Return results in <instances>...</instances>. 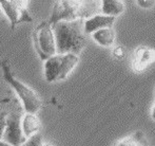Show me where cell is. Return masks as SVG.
I'll use <instances>...</instances> for the list:
<instances>
[{"label": "cell", "instance_id": "obj_1", "mask_svg": "<svg viewBox=\"0 0 155 146\" xmlns=\"http://www.w3.org/2000/svg\"><path fill=\"white\" fill-rule=\"evenodd\" d=\"M84 25V19H77L51 25L56 42V54L78 55L81 52L88 41Z\"/></svg>", "mask_w": 155, "mask_h": 146}, {"label": "cell", "instance_id": "obj_2", "mask_svg": "<svg viewBox=\"0 0 155 146\" xmlns=\"http://www.w3.org/2000/svg\"><path fill=\"white\" fill-rule=\"evenodd\" d=\"M95 2L74 1V0H61L54 4L52 15L49 19V25H53L60 21H73L77 19H89L96 14Z\"/></svg>", "mask_w": 155, "mask_h": 146}, {"label": "cell", "instance_id": "obj_3", "mask_svg": "<svg viewBox=\"0 0 155 146\" xmlns=\"http://www.w3.org/2000/svg\"><path fill=\"white\" fill-rule=\"evenodd\" d=\"M1 68L2 72H3V78L16 91L19 99L22 102V105L25 112L36 113L37 111H39L41 106H42V103H41L39 97L30 87H28L27 85H25L20 80H18L17 78L14 77L12 71H11L10 65H8V60H2Z\"/></svg>", "mask_w": 155, "mask_h": 146}, {"label": "cell", "instance_id": "obj_4", "mask_svg": "<svg viewBox=\"0 0 155 146\" xmlns=\"http://www.w3.org/2000/svg\"><path fill=\"white\" fill-rule=\"evenodd\" d=\"M79 62L77 55L74 54H55L45 60V75L50 83L64 80Z\"/></svg>", "mask_w": 155, "mask_h": 146}, {"label": "cell", "instance_id": "obj_5", "mask_svg": "<svg viewBox=\"0 0 155 146\" xmlns=\"http://www.w3.org/2000/svg\"><path fill=\"white\" fill-rule=\"evenodd\" d=\"M33 41L36 52L42 60H47L56 54V42L52 27L48 21L40 22L33 32Z\"/></svg>", "mask_w": 155, "mask_h": 146}, {"label": "cell", "instance_id": "obj_6", "mask_svg": "<svg viewBox=\"0 0 155 146\" xmlns=\"http://www.w3.org/2000/svg\"><path fill=\"white\" fill-rule=\"evenodd\" d=\"M21 112L14 107L10 112H8V124L4 130L2 140L12 146H21L27 141L22 132L21 126Z\"/></svg>", "mask_w": 155, "mask_h": 146}, {"label": "cell", "instance_id": "obj_7", "mask_svg": "<svg viewBox=\"0 0 155 146\" xmlns=\"http://www.w3.org/2000/svg\"><path fill=\"white\" fill-rule=\"evenodd\" d=\"M27 2L19 0H0V5L11 21V29L23 22H32L33 17L30 15L25 5Z\"/></svg>", "mask_w": 155, "mask_h": 146}, {"label": "cell", "instance_id": "obj_8", "mask_svg": "<svg viewBox=\"0 0 155 146\" xmlns=\"http://www.w3.org/2000/svg\"><path fill=\"white\" fill-rule=\"evenodd\" d=\"M155 62V50L147 47H138L135 50L132 60V67L135 71L141 72L149 64Z\"/></svg>", "mask_w": 155, "mask_h": 146}, {"label": "cell", "instance_id": "obj_9", "mask_svg": "<svg viewBox=\"0 0 155 146\" xmlns=\"http://www.w3.org/2000/svg\"><path fill=\"white\" fill-rule=\"evenodd\" d=\"M115 22V17L106 16V15H94L93 17L84 20V32L86 34H93L107 28H112Z\"/></svg>", "mask_w": 155, "mask_h": 146}, {"label": "cell", "instance_id": "obj_10", "mask_svg": "<svg viewBox=\"0 0 155 146\" xmlns=\"http://www.w3.org/2000/svg\"><path fill=\"white\" fill-rule=\"evenodd\" d=\"M21 126L25 137L29 139L34 134H38V130L40 129V121L35 113H27L21 121Z\"/></svg>", "mask_w": 155, "mask_h": 146}, {"label": "cell", "instance_id": "obj_11", "mask_svg": "<svg viewBox=\"0 0 155 146\" xmlns=\"http://www.w3.org/2000/svg\"><path fill=\"white\" fill-rule=\"evenodd\" d=\"M124 11V4L120 0H104L101 2L102 15L116 17Z\"/></svg>", "mask_w": 155, "mask_h": 146}, {"label": "cell", "instance_id": "obj_12", "mask_svg": "<svg viewBox=\"0 0 155 146\" xmlns=\"http://www.w3.org/2000/svg\"><path fill=\"white\" fill-rule=\"evenodd\" d=\"M93 39L97 43L104 47H110L114 43L115 40V33L112 28H107L99 31H96L92 34Z\"/></svg>", "mask_w": 155, "mask_h": 146}, {"label": "cell", "instance_id": "obj_13", "mask_svg": "<svg viewBox=\"0 0 155 146\" xmlns=\"http://www.w3.org/2000/svg\"><path fill=\"white\" fill-rule=\"evenodd\" d=\"M116 146H148V140L143 131L137 130L119 141Z\"/></svg>", "mask_w": 155, "mask_h": 146}, {"label": "cell", "instance_id": "obj_14", "mask_svg": "<svg viewBox=\"0 0 155 146\" xmlns=\"http://www.w3.org/2000/svg\"><path fill=\"white\" fill-rule=\"evenodd\" d=\"M21 146H43L42 136L40 134H36L29 138Z\"/></svg>", "mask_w": 155, "mask_h": 146}, {"label": "cell", "instance_id": "obj_15", "mask_svg": "<svg viewBox=\"0 0 155 146\" xmlns=\"http://www.w3.org/2000/svg\"><path fill=\"white\" fill-rule=\"evenodd\" d=\"M8 124V111H0V140H2Z\"/></svg>", "mask_w": 155, "mask_h": 146}, {"label": "cell", "instance_id": "obj_16", "mask_svg": "<svg viewBox=\"0 0 155 146\" xmlns=\"http://www.w3.org/2000/svg\"><path fill=\"white\" fill-rule=\"evenodd\" d=\"M137 3H138V5L141 6V8H152L155 4V1L154 0H138Z\"/></svg>", "mask_w": 155, "mask_h": 146}, {"label": "cell", "instance_id": "obj_17", "mask_svg": "<svg viewBox=\"0 0 155 146\" xmlns=\"http://www.w3.org/2000/svg\"><path fill=\"white\" fill-rule=\"evenodd\" d=\"M113 55L117 58L124 57V49L123 47H120V46H118V47H116L114 50H113Z\"/></svg>", "mask_w": 155, "mask_h": 146}, {"label": "cell", "instance_id": "obj_18", "mask_svg": "<svg viewBox=\"0 0 155 146\" xmlns=\"http://www.w3.org/2000/svg\"><path fill=\"white\" fill-rule=\"evenodd\" d=\"M0 146H12L11 144H8V143L4 142L3 140H0Z\"/></svg>", "mask_w": 155, "mask_h": 146}, {"label": "cell", "instance_id": "obj_19", "mask_svg": "<svg viewBox=\"0 0 155 146\" xmlns=\"http://www.w3.org/2000/svg\"><path fill=\"white\" fill-rule=\"evenodd\" d=\"M151 117H152V119L155 121V106L153 107V109H152V113H151Z\"/></svg>", "mask_w": 155, "mask_h": 146}, {"label": "cell", "instance_id": "obj_20", "mask_svg": "<svg viewBox=\"0 0 155 146\" xmlns=\"http://www.w3.org/2000/svg\"><path fill=\"white\" fill-rule=\"evenodd\" d=\"M43 146H55L54 144H52V143H47V144H45Z\"/></svg>", "mask_w": 155, "mask_h": 146}]
</instances>
